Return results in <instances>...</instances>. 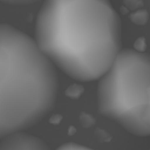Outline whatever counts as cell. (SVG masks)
<instances>
[{"label":"cell","instance_id":"cell-1","mask_svg":"<svg viewBox=\"0 0 150 150\" xmlns=\"http://www.w3.org/2000/svg\"><path fill=\"white\" fill-rule=\"evenodd\" d=\"M35 40L55 67L75 80L91 81L122 50L121 22L109 0H44Z\"/></svg>","mask_w":150,"mask_h":150},{"label":"cell","instance_id":"cell-2","mask_svg":"<svg viewBox=\"0 0 150 150\" xmlns=\"http://www.w3.org/2000/svg\"><path fill=\"white\" fill-rule=\"evenodd\" d=\"M57 93L56 67L35 40L0 23V140L43 120Z\"/></svg>","mask_w":150,"mask_h":150},{"label":"cell","instance_id":"cell-3","mask_svg":"<svg viewBox=\"0 0 150 150\" xmlns=\"http://www.w3.org/2000/svg\"><path fill=\"white\" fill-rule=\"evenodd\" d=\"M99 79L100 113L134 136H150V54L121 50Z\"/></svg>","mask_w":150,"mask_h":150},{"label":"cell","instance_id":"cell-4","mask_svg":"<svg viewBox=\"0 0 150 150\" xmlns=\"http://www.w3.org/2000/svg\"><path fill=\"white\" fill-rule=\"evenodd\" d=\"M0 141V150H51L43 140L24 132L10 135Z\"/></svg>","mask_w":150,"mask_h":150},{"label":"cell","instance_id":"cell-5","mask_svg":"<svg viewBox=\"0 0 150 150\" xmlns=\"http://www.w3.org/2000/svg\"><path fill=\"white\" fill-rule=\"evenodd\" d=\"M56 150H94L87 146L76 143H67L59 146Z\"/></svg>","mask_w":150,"mask_h":150},{"label":"cell","instance_id":"cell-6","mask_svg":"<svg viewBox=\"0 0 150 150\" xmlns=\"http://www.w3.org/2000/svg\"><path fill=\"white\" fill-rule=\"evenodd\" d=\"M40 0H0V1L10 5H26L35 3Z\"/></svg>","mask_w":150,"mask_h":150}]
</instances>
